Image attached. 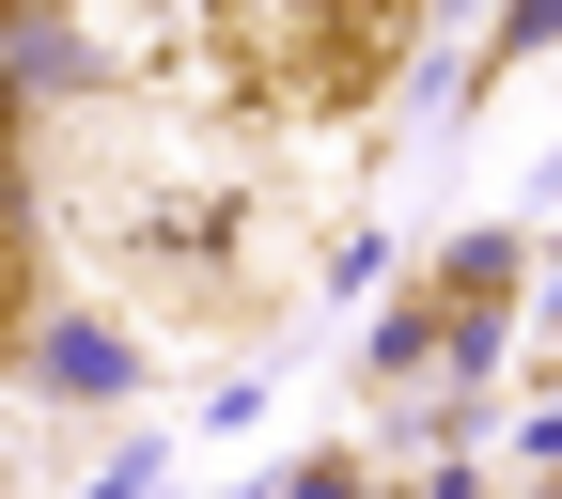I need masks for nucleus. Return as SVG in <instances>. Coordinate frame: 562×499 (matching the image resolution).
Here are the masks:
<instances>
[{
    "instance_id": "obj_1",
    "label": "nucleus",
    "mask_w": 562,
    "mask_h": 499,
    "mask_svg": "<svg viewBox=\"0 0 562 499\" xmlns=\"http://www.w3.org/2000/svg\"><path fill=\"white\" fill-rule=\"evenodd\" d=\"M406 47V0H220V63L266 110H344Z\"/></svg>"
},
{
    "instance_id": "obj_2",
    "label": "nucleus",
    "mask_w": 562,
    "mask_h": 499,
    "mask_svg": "<svg viewBox=\"0 0 562 499\" xmlns=\"http://www.w3.org/2000/svg\"><path fill=\"white\" fill-rule=\"evenodd\" d=\"M32 375H47L63 406H125V390H140V343H125L110 313H63V328H32Z\"/></svg>"
},
{
    "instance_id": "obj_3",
    "label": "nucleus",
    "mask_w": 562,
    "mask_h": 499,
    "mask_svg": "<svg viewBox=\"0 0 562 499\" xmlns=\"http://www.w3.org/2000/svg\"><path fill=\"white\" fill-rule=\"evenodd\" d=\"M16 297H32V250H0V328H16Z\"/></svg>"
}]
</instances>
